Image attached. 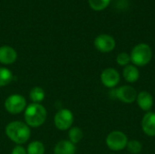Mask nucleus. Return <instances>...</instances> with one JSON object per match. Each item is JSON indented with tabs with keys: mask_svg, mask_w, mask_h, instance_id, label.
<instances>
[{
	"mask_svg": "<svg viewBox=\"0 0 155 154\" xmlns=\"http://www.w3.org/2000/svg\"><path fill=\"white\" fill-rule=\"evenodd\" d=\"M5 133L11 142L16 145H22L30 139L31 130L25 123L13 121L5 126Z\"/></svg>",
	"mask_w": 155,
	"mask_h": 154,
	"instance_id": "obj_1",
	"label": "nucleus"
},
{
	"mask_svg": "<svg viewBox=\"0 0 155 154\" xmlns=\"http://www.w3.org/2000/svg\"><path fill=\"white\" fill-rule=\"evenodd\" d=\"M47 117V112L41 103H30L26 106L24 112V118L25 123L29 127L37 128L42 126Z\"/></svg>",
	"mask_w": 155,
	"mask_h": 154,
	"instance_id": "obj_2",
	"label": "nucleus"
},
{
	"mask_svg": "<svg viewBox=\"0 0 155 154\" xmlns=\"http://www.w3.org/2000/svg\"><path fill=\"white\" fill-rule=\"evenodd\" d=\"M131 62L135 66H145L153 57V51L149 44L141 43L136 44L131 52Z\"/></svg>",
	"mask_w": 155,
	"mask_h": 154,
	"instance_id": "obj_3",
	"label": "nucleus"
},
{
	"mask_svg": "<svg viewBox=\"0 0 155 154\" xmlns=\"http://www.w3.org/2000/svg\"><path fill=\"white\" fill-rule=\"evenodd\" d=\"M5 109L7 113L11 114H18L25 112L26 108V100L25 98L18 93H14L9 95L4 103Z\"/></svg>",
	"mask_w": 155,
	"mask_h": 154,
	"instance_id": "obj_4",
	"label": "nucleus"
},
{
	"mask_svg": "<svg viewBox=\"0 0 155 154\" xmlns=\"http://www.w3.org/2000/svg\"><path fill=\"white\" fill-rule=\"evenodd\" d=\"M105 143L110 150L119 152L126 148L128 138L126 134L121 131H113L107 135Z\"/></svg>",
	"mask_w": 155,
	"mask_h": 154,
	"instance_id": "obj_5",
	"label": "nucleus"
},
{
	"mask_svg": "<svg viewBox=\"0 0 155 154\" xmlns=\"http://www.w3.org/2000/svg\"><path fill=\"white\" fill-rule=\"evenodd\" d=\"M74 121V114L69 109L59 110L54 117V126L56 127V129L60 131L69 130L72 127Z\"/></svg>",
	"mask_w": 155,
	"mask_h": 154,
	"instance_id": "obj_6",
	"label": "nucleus"
},
{
	"mask_svg": "<svg viewBox=\"0 0 155 154\" xmlns=\"http://www.w3.org/2000/svg\"><path fill=\"white\" fill-rule=\"evenodd\" d=\"M94 44L95 48L101 53H110L116 45L114 38L107 34H102L95 37Z\"/></svg>",
	"mask_w": 155,
	"mask_h": 154,
	"instance_id": "obj_7",
	"label": "nucleus"
},
{
	"mask_svg": "<svg viewBox=\"0 0 155 154\" xmlns=\"http://www.w3.org/2000/svg\"><path fill=\"white\" fill-rule=\"evenodd\" d=\"M137 94L136 90L131 85H123L114 90V97L124 103L131 104L134 103V101H136Z\"/></svg>",
	"mask_w": 155,
	"mask_h": 154,
	"instance_id": "obj_8",
	"label": "nucleus"
},
{
	"mask_svg": "<svg viewBox=\"0 0 155 154\" xmlns=\"http://www.w3.org/2000/svg\"><path fill=\"white\" fill-rule=\"evenodd\" d=\"M121 76L119 72L114 68H106L101 74L102 84L108 88H114L120 83Z\"/></svg>",
	"mask_w": 155,
	"mask_h": 154,
	"instance_id": "obj_9",
	"label": "nucleus"
},
{
	"mask_svg": "<svg viewBox=\"0 0 155 154\" xmlns=\"http://www.w3.org/2000/svg\"><path fill=\"white\" fill-rule=\"evenodd\" d=\"M142 129L143 133L150 136L154 137L155 136V113L153 112H147L144 116L142 119Z\"/></svg>",
	"mask_w": 155,
	"mask_h": 154,
	"instance_id": "obj_10",
	"label": "nucleus"
},
{
	"mask_svg": "<svg viewBox=\"0 0 155 154\" xmlns=\"http://www.w3.org/2000/svg\"><path fill=\"white\" fill-rule=\"evenodd\" d=\"M17 59L16 51L9 45L0 46V64L8 65L14 64Z\"/></svg>",
	"mask_w": 155,
	"mask_h": 154,
	"instance_id": "obj_11",
	"label": "nucleus"
},
{
	"mask_svg": "<svg viewBox=\"0 0 155 154\" xmlns=\"http://www.w3.org/2000/svg\"><path fill=\"white\" fill-rule=\"evenodd\" d=\"M136 102L138 106L144 112H150L153 105V98L152 94L146 91H143L137 94Z\"/></svg>",
	"mask_w": 155,
	"mask_h": 154,
	"instance_id": "obj_12",
	"label": "nucleus"
},
{
	"mask_svg": "<svg viewBox=\"0 0 155 154\" xmlns=\"http://www.w3.org/2000/svg\"><path fill=\"white\" fill-rule=\"evenodd\" d=\"M75 145L69 140H62L58 142L54 148V154H75Z\"/></svg>",
	"mask_w": 155,
	"mask_h": 154,
	"instance_id": "obj_13",
	"label": "nucleus"
},
{
	"mask_svg": "<svg viewBox=\"0 0 155 154\" xmlns=\"http://www.w3.org/2000/svg\"><path fill=\"white\" fill-rule=\"evenodd\" d=\"M123 75L126 82L130 84H134L138 81L140 77V73H139L137 66L134 64H128L124 66L123 70Z\"/></svg>",
	"mask_w": 155,
	"mask_h": 154,
	"instance_id": "obj_14",
	"label": "nucleus"
},
{
	"mask_svg": "<svg viewBox=\"0 0 155 154\" xmlns=\"http://www.w3.org/2000/svg\"><path fill=\"white\" fill-rule=\"evenodd\" d=\"M45 97V93L44 89L40 86L33 87L29 92V98L34 103H40L42 101H44Z\"/></svg>",
	"mask_w": 155,
	"mask_h": 154,
	"instance_id": "obj_15",
	"label": "nucleus"
},
{
	"mask_svg": "<svg viewBox=\"0 0 155 154\" xmlns=\"http://www.w3.org/2000/svg\"><path fill=\"white\" fill-rule=\"evenodd\" d=\"M84 137V133L81 128L79 127H71L68 132V138L69 141L74 143V145L82 141Z\"/></svg>",
	"mask_w": 155,
	"mask_h": 154,
	"instance_id": "obj_16",
	"label": "nucleus"
},
{
	"mask_svg": "<svg viewBox=\"0 0 155 154\" xmlns=\"http://www.w3.org/2000/svg\"><path fill=\"white\" fill-rule=\"evenodd\" d=\"M14 78L13 73L5 67H0V87L8 85Z\"/></svg>",
	"mask_w": 155,
	"mask_h": 154,
	"instance_id": "obj_17",
	"label": "nucleus"
},
{
	"mask_svg": "<svg viewBox=\"0 0 155 154\" xmlns=\"http://www.w3.org/2000/svg\"><path fill=\"white\" fill-rule=\"evenodd\" d=\"M45 145L39 141H34L30 143L26 148L27 154H45Z\"/></svg>",
	"mask_w": 155,
	"mask_h": 154,
	"instance_id": "obj_18",
	"label": "nucleus"
},
{
	"mask_svg": "<svg viewBox=\"0 0 155 154\" xmlns=\"http://www.w3.org/2000/svg\"><path fill=\"white\" fill-rule=\"evenodd\" d=\"M110 2L111 0H88L89 5L91 6L92 9L95 11L104 10L109 5Z\"/></svg>",
	"mask_w": 155,
	"mask_h": 154,
	"instance_id": "obj_19",
	"label": "nucleus"
},
{
	"mask_svg": "<svg viewBox=\"0 0 155 154\" xmlns=\"http://www.w3.org/2000/svg\"><path fill=\"white\" fill-rule=\"evenodd\" d=\"M126 148L130 153L139 154L143 150V144L137 140H131L128 141Z\"/></svg>",
	"mask_w": 155,
	"mask_h": 154,
	"instance_id": "obj_20",
	"label": "nucleus"
},
{
	"mask_svg": "<svg viewBox=\"0 0 155 154\" xmlns=\"http://www.w3.org/2000/svg\"><path fill=\"white\" fill-rule=\"evenodd\" d=\"M130 62H131V56L129 54L125 52L120 53L116 57V63L121 66H126L129 64Z\"/></svg>",
	"mask_w": 155,
	"mask_h": 154,
	"instance_id": "obj_21",
	"label": "nucleus"
},
{
	"mask_svg": "<svg viewBox=\"0 0 155 154\" xmlns=\"http://www.w3.org/2000/svg\"><path fill=\"white\" fill-rule=\"evenodd\" d=\"M11 154H27L26 149H25L22 145H16L13 148Z\"/></svg>",
	"mask_w": 155,
	"mask_h": 154,
	"instance_id": "obj_22",
	"label": "nucleus"
}]
</instances>
